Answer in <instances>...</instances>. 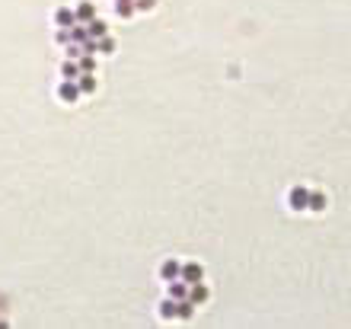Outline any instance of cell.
<instances>
[{"instance_id":"6da1fadb","label":"cell","mask_w":351,"mask_h":329,"mask_svg":"<svg viewBox=\"0 0 351 329\" xmlns=\"http://www.w3.org/2000/svg\"><path fill=\"white\" fill-rule=\"evenodd\" d=\"M306 201H310V189H306V185H294V189L287 192L290 211H306Z\"/></svg>"},{"instance_id":"7a4b0ae2","label":"cell","mask_w":351,"mask_h":329,"mask_svg":"<svg viewBox=\"0 0 351 329\" xmlns=\"http://www.w3.org/2000/svg\"><path fill=\"white\" fill-rule=\"evenodd\" d=\"M179 278H182L185 284H198V281H205V268H201L198 262H185V265H182V275H179Z\"/></svg>"},{"instance_id":"3957f363","label":"cell","mask_w":351,"mask_h":329,"mask_svg":"<svg viewBox=\"0 0 351 329\" xmlns=\"http://www.w3.org/2000/svg\"><path fill=\"white\" fill-rule=\"evenodd\" d=\"M58 96H61V102H80V86H77V80H64V83L58 86Z\"/></svg>"},{"instance_id":"277c9868","label":"cell","mask_w":351,"mask_h":329,"mask_svg":"<svg viewBox=\"0 0 351 329\" xmlns=\"http://www.w3.org/2000/svg\"><path fill=\"white\" fill-rule=\"evenodd\" d=\"M179 275H182V262L179 259H166L160 265V278L163 281H173V278H179Z\"/></svg>"},{"instance_id":"5b68a950","label":"cell","mask_w":351,"mask_h":329,"mask_svg":"<svg viewBox=\"0 0 351 329\" xmlns=\"http://www.w3.org/2000/svg\"><path fill=\"white\" fill-rule=\"evenodd\" d=\"M74 16H77V23H90V19H96V3H90V0L77 3Z\"/></svg>"},{"instance_id":"8992f818","label":"cell","mask_w":351,"mask_h":329,"mask_svg":"<svg viewBox=\"0 0 351 329\" xmlns=\"http://www.w3.org/2000/svg\"><path fill=\"white\" fill-rule=\"evenodd\" d=\"M211 297V291H207V284H189V300L191 304H205V300Z\"/></svg>"},{"instance_id":"52a82bcc","label":"cell","mask_w":351,"mask_h":329,"mask_svg":"<svg viewBox=\"0 0 351 329\" xmlns=\"http://www.w3.org/2000/svg\"><path fill=\"white\" fill-rule=\"evenodd\" d=\"M54 23L61 26V29H70V26L77 23V16H74V10H67V7H61V10H54Z\"/></svg>"},{"instance_id":"ba28073f","label":"cell","mask_w":351,"mask_h":329,"mask_svg":"<svg viewBox=\"0 0 351 329\" xmlns=\"http://www.w3.org/2000/svg\"><path fill=\"white\" fill-rule=\"evenodd\" d=\"M169 297H173V300L189 297V284H185L182 278H173V281H169Z\"/></svg>"},{"instance_id":"9c48e42d","label":"cell","mask_w":351,"mask_h":329,"mask_svg":"<svg viewBox=\"0 0 351 329\" xmlns=\"http://www.w3.org/2000/svg\"><path fill=\"white\" fill-rule=\"evenodd\" d=\"M67 35H70V42H77V45H83L86 38H90V32H86V23H74L67 29Z\"/></svg>"},{"instance_id":"30bf717a","label":"cell","mask_w":351,"mask_h":329,"mask_svg":"<svg viewBox=\"0 0 351 329\" xmlns=\"http://www.w3.org/2000/svg\"><path fill=\"white\" fill-rule=\"evenodd\" d=\"M86 32H90V38H102V35H109V26L102 23L99 16H96V19H90V23H86Z\"/></svg>"},{"instance_id":"8fae6325","label":"cell","mask_w":351,"mask_h":329,"mask_svg":"<svg viewBox=\"0 0 351 329\" xmlns=\"http://www.w3.org/2000/svg\"><path fill=\"white\" fill-rule=\"evenodd\" d=\"M326 205H329V198L322 195V192H310V201H306V208H310V211H316V214H319V211H326Z\"/></svg>"},{"instance_id":"7c38bea8","label":"cell","mask_w":351,"mask_h":329,"mask_svg":"<svg viewBox=\"0 0 351 329\" xmlns=\"http://www.w3.org/2000/svg\"><path fill=\"white\" fill-rule=\"evenodd\" d=\"M115 13L122 16V19H131V16L138 13V7H134V0H118V7H115Z\"/></svg>"},{"instance_id":"4fadbf2b","label":"cell","mask_w":351,"mask_h":329,"mask_svg":"<svg viewBox=\"0 0 351 329\" xmlns=\"http://www.w3.org/2000/svg\"><path fill=\"white\" fill-rule=\"evenodd\" d=\"M77 86H80V93H96V77L93 74H80L77 77Z\"/></svg>"},{"instance_id":"5bb4252c","label":"cell","mask_w":351,"mask_h":329,"mask_svg":"<svg viewBox=\"0 0 351 329\" xmlns=\"http://www.w3.org/2000/svg\"><path fill=\"white\" fill-rule=\"evenodd\" d=\"M61 74H64V80H77V77H80V64L67 58V61L61 64Z\"/></svg>"},{"instance_id":"9a60e30c","label":"cell","mask_w":351,"mask_h":329,"mask_svg":"<svg viewBox=\"0 0 351 329\" xmlns=\"http://www.w3.org/2000/svg\"><path fill=\"white\" fill-rule=\"evenodd\" d=\"M160 316H163V320H176V300L173 297L160 300Z\"/></svg>"},{"instance_id":"2e32d148","label":"cell","mask_w":351,"mask_h":329,"mask_svg":"<svg viewBox=\"0 0 351 329\" xmlns=\"http://www.w3.org/2000/svg\"><path fill=\"white\" fill-rule=\"evenodd\" d=\"M77 64H80V74H93V70H96V58H93V54H80Z\"/></svg>"},{"instance_id":"e0dca14e","label":"cell","mask_w":351,"mask_h":329,"mask_svg":"<svg viewBox=\"0 0 351 329\" xmlns=\"http://www.w3.org/2000/svg\"><path fill=\"white\" fill-rule=\"evenodd\" d=\"M96 51H102V54H112V51H115V38H112V35H102V38H96Z\"/></svg>"},{"instance_id":"ac0fdd59","label":"cell","mask_w":351,"mask_h":329,"mask_svg":"<svg viewBox=\"0 0 351 329\" xmlns=\"http://www.w3.org/2000/svg\"><path fill=\"white\" fill-rule=\"evenodd\" d=\"M134 7L138 10H153L157 7V0H134Z\"/></svg>"},{"instance_id":"d6986e66","label":"cell","mask_w":351,"mask_h":329,"mask_svg":"<svg viewBox=\"0 0 351 329\" xmlns=\"http://www.w3.org/2000/svg\"><path fill=\"white\" fill-rule=\"evenodd\" d=\"M80 48H83V54H93V51H96V38H86Z\"/></svg>"},{"instance_id":"ffe728a7","label":"cell","mask_w":351,"mask_h":329,"mask_svg":"<svg viewBox=\"0 0 351 329\" xmlns=\"http://www.w3.org/2000/svg\"><path fill=\"white\" fill-rule=\"evenodd\" d=\"M54 42H58V45H67V42H70L67 29H61V32H58V35H54Z\"/></svg>"}]
</instances>
